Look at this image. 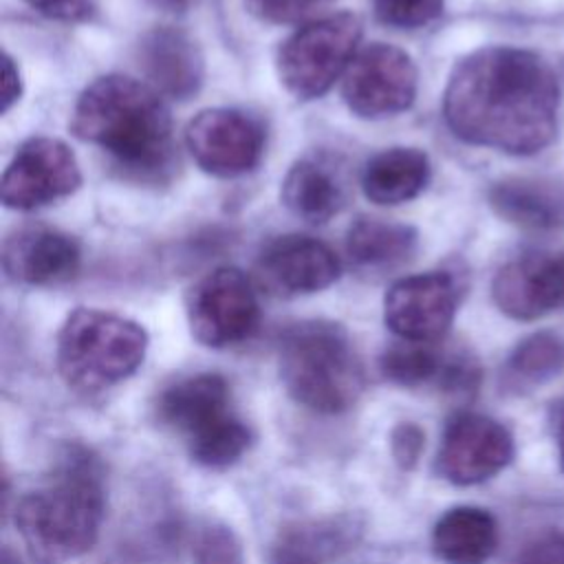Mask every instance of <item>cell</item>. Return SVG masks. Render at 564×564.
Segmentation results:
<instances>
[{"label":"cell","instance_id":"1","mask_svg":"<svg viewBox=\"0 0 564 564\" xmlns=\"http://www.w3.org/2000/svg\"><path fill=\"white\" fill-rule=\"evenodd\" d=\"M560 84L535 53L491 46L460 59L443 95L449 130L465 143L535 154L557 130Z\"/></svg>","mask_w":564,"mask_h":564},{"label":"cell","instance_id":"2","mask_svg":"<svg viewBox=\"0 0 564 564\" xmlns=\"http://www.w3.org/2000/svg\"><path fill=\"white\" fill-rule=\"evenodd\" d=\"M70 130L137 176H161L174 159L167 106L159 90L132 77L95 79L73 108Z\"/></svg>","mask_w":564,"mask_h":564},{"label":"cell","instance_id":"3","mask_svg":"<svg viewBox=\"0 0 564 564\" xmlns=\"http://www.w3.org/2000/svg\"><path fill=\"white\" fill-rule=\"evenodd\" d=\"M104 485L95 458L70 452L59 474L15 505V527L33 564H66L86 553L101 527Z\"/></svg>","mask_w":564,"mask_h":564},{"label":"cell","instance_id":"4","mask_svg":"<svg viewBox=\"0 0 564 564\" xmlns=\"http://www.w3.org/2000/svg\"><path fill=\"white\" fill-rule=\"evenodd\" d=\"M280 377L304 408L337 414L361 394L366 377L348 333L333 322H300L280 337Z\"/></svg>","mask_w":564,"mask_h":564},{"label":"cell","instance_id":"5","mask_svg":"<svg viewBox=\"0 0 564 564\" xmlns=\"http://www.w3.org/2000/svg\"><path fill=\"white\" fill-rule=\"evenodd\" d=\"M148 350L145 330L121 315L77 308L57 335V370L79 392H99L128 379Z\"/></svg>","mask_w":564,"mask_h":564},{"label":"cell","instance_id":"6","mask_svg":"<svg viewBox=\"0 0 564 564\" xmlns=\"http://www.w3.org/2000/svg\"><path fill=\"white\" fill-rule=\"evenodd\" d=\"M159 421L181 434L189 456L212 469L234 465L251 445V430L234 414L229 386L220 375H196L159 394Z\"/></svg>","mask_w":564,"mask_h":564},{"label":"cell","instance_id":"7","mask_svg":"<svg viewBox=\"0 0 564 564\" xmlns=\"http://www.w3.org/2000/svg\"><path fill=\"white\" fill-rule=\"evenodd\" d=\"M361 37L352 13H335L289 35L278 48L275 66L282 86L297 99H315L346 73Z\"/></svg>","mask_w":564,"mask_h":564},{"label":"cell","instance_id":"8","mask_svg":"<svg viewBox=\"0 0 564 564\" xmlns=\"http://www.w3.org/2000/svg\"><path fill=\"white\" fill-rule=\"evenodd\" d=\"M192 335L209 348H227L253 335L260 304L251 280L236 267L203 275L185 297Z\"/></svg>","mask_w":564,"mask_h":564},{"label":"cell","instance_id":"9","mask_svg":"<svg viewBox=\"0 0 564 564\" xmlns=\"http://www.w3.org/2000/svg\"><path fill=\"white\" fill-rule=\"evenodd\" d=\"M416 79V66L405 51L377 42L352 57L344 73L341 95L357 117H392L412 106Z\"/></svg>","mask_w":564,"mask_h":564},{"label":"cell","instance_id":"10","mask_svg":"<svg viewBox=\"0 0 564 564\" xmlns=\"http://www.w3.org/2000/svg\"><path fill=\"white\" fill-rule=\"evenodd\" d=\"M185 145L196 165L220 178L251 172L264 152L262 123L236 108H207L185 128Z\"/></svg>","mask_w":564,"mask_h":564},{"label":"cell","instance_id":"11","mask_svg":"<svg viewBox=\"0 0 564 564\" xmlns=\"http://www.w3.org/2000/svg\"><path fill=\"white\" fill-rule=\"evenodd\" d=\"M82 172L70 148L51 137L24 141L2 174V203L29 212L73 194Z\"/></svg>","mask_w":564,"mask_h":564},{"label":"cell","instance_id":"12","mask_svg":"<svg viewBox=\"0 0 564 564\" xmlns=\"http://www.w3.org/2000/svg\"><path fill=\"white\" fill-rule=\"evenodd\" d=\"M513 458L509 430L476 412L456 414L441 438L436 471L452 485H478L502 471Z\"/></svg>","mask_w":564,"mask_h":564},{"label":"cell","instance_id":"13","mask_svg":"<svg viewBox=\"0 0 564 564\" xmlns=\"http://www.w3.org/2000/svg\"><path fill=\"white\" fill-rule=\"evenodd\" d=\"M458 291L452 275L430 271L397 280L383 297L386 326L405 341L432 344L452 326Z\"/></svg>","mask_w":564,"mask_h":564},{"label":"cell","instance_id":"14","mask_svg":"<svg viewBox=\"0 0 564 564\" xmlns=\"http://www.w3.org/2000/svg\"><path fill=\"white\" fill-rule=\"evenodd\" d=\"M496 306L513 319H538L564 306V256L524 253L491 282Z\"/></svg>","mask_w":564,"mask_h":564},{"label":"cell","instance_id":"15","mask_svg":"<svg viewBox=\"0 0 564 564\" xmlns=\"http://www.w3.org/2000/svg\"><path fill=\"white\" fill-rule=\"evenodd\" d=\"M341 273L335 251L311 236H280L258 258V275L267 289L280 295L315 293L330 286Z\"/></svg>","mask_w":564,"mask_h":564},{"label":"cell","instance_id":"16","mask_svg":"<svg viewBox=\"0 0 564 564\" xmlns=\"http://www.w3.org/2000/svg\"><path fill=\"white\" fill-rule=\"evenodd\" d=\"M4 273L20 284L51 286L70 280L79 269L77 242L48 227L15 231L2 251Z\"/></svg>","mask_w":564,"mask_h":564},{"label":"cell","instance_id":"17","mask_svg":"<svg viewBox=\"0 0 564 564\" xmlns=\"http://www.w3.org/2000/svg\"><path fill=\"white\" fill-rule=\"evenodd\" d=\"M137 59L152 88L172 99H189L203 86V55L196 42L176 26H156L143 33Z\"/></svg>","mask_w":564,"mask_h":564},{"label":"cell","instance_id":"18","mask_svg":"<svg viewBox=\"0 0 564 564\" xmlns=\"http://www.w3.org/2000/svg\"><path fill=\"white\" fill-rule=\"evenodd\" d=\"M494 212L511 225L531 231L564 227V183L557 178L516 176L491 185Z\"/></svg>","mask_w":564,"mask_h":564},{"label":"cell","instance_id":"19","mask_svg":"<svg viewBox=\"0 0 564 564\" xmlns=\"http://www.w3.org/2000/svg\"><path fill=\"white\" fill-rule=\"evenodd\" d=\"M432 165L416 148H390L375 154L364 172L361 187L366 198L377 205H399L416 198L430 183Z\"/></svg>","mask_w":564,"mask_h":564},{"label":"cell","instance_id":"20","mask_svg":"<svg viewBox=\"0 0 564 564\" xmlns=\"http://www.w3.org/2000/svg\"><path fill=\"white\" fill-rule=\"evenodd\" d=\"M498 544V524L480 507L445 511L432 531L434 553L447 564H485Z\"/></svg>","mask_w":564,"mask_h":564},{"label":"cell","instance_id":"21","mask_svg":"<svg viewBox=\"0 0 564 564\" xmlns=\"http://www.w3.org/2000/svg\"><path fill=\"white\" fill-rule=\"evenodd\" d=\"M352 518H322L286 527L275 542V560L282 564H324L339 557L355 542Z\"/></svg>","mask_w":564,"mask_h":564},{"label":"cell","instance_id":"22","mask_svg":"<svg viewBox=\"0 0 564 564\" xmlns=\"http://www.w3.org/2000/svg\"><path fill=\"white\" fill-rule=\"evenodd\" d=\"M416 247V231L379 218H357L346 234V251L359 269L381 271L405 262Z\"/></svg>","mask_w":564,"mask_h":564},{"label":"cell","instance_id":"23","mask_svg":"<svg viewBox=\"0 0 564 564\" xmlns=\"http://www.w3.org/2000/svg\"><path fill=\"white\" fill-rule=\"evenodd\" d=\"M282 203L308 223H326L341 207V185L317 161H297L284 176Z\"/></svg>","mask_w":564,"mask_h":564},{"label":"cell","instance_id":"24","mask_svg":"<svg viewBox=\"0 0 564 564\" xmlns=\"http://www.w3.org/2000/svg\"><path fill=\"white\" fill-rule=\"evenodd\" d=\"M564 370V339L542 330L522 339L507 359V377L516 386H540Z\"/></svg>","mask_w":564,"mask_h":564},{"label":"cell","instance_id":"25","mask_svg":"<svg viewBox=\"0 0 564 564\" xmlns=\"http://www.w3.org/2000/svg\"><path fill=\"white\" fill-rule=\"evenodd\" d=\"M386 379L399 386H421L441 377L445 359L423 341H405L390 346L379 359Z\"/></svg>","mask_w":564,"mask_h":564},{"label":"cell","instance_id":"26","mask_svg":"<svg viewBox=\"0 0 564 564\" xmlns=\"http://www.w3.org/2000/svg\"><path fill=\"white\" fill-rule=\"evenodd\" d=\"M194 564H242V546L225 524H205L194 540Z\"/></svg>","mask_w":564,"mask_h":564},{"label":"cell","instance_id":"27","mask_svg":"<svg viewBox=\"0 0 564 564\" xmlns=\"http://www.w3.org/2000/svg\"><path fill=\"white\" fill-rule=\"evenodd\" d=\"M445 0H372L377 18L394 29H419L434 22Z\"/></svg>","mask_w":564,"mask_h":564},{"label":"cell","instance_id":"28","mask_svg":"<svg viewBox=\"0 0 564 564\" xmlns=\"http://www.w3.org/2000/svg\"><path fill=\"white\" fill-rule=\"evenodd\" d=\"M326 2L328 0H247V7L262 22L289 24L311 15Z\"/></svg>","mask_w":564,"mask_h":564},{"label":"cell","instance_id":"29","mask_svg":"<svg viewBox=\"0 0 564 564\" xmlns=\"http://www.w3.org/2000/svg\"><path fill=\"white\" fill-rule=\"evenodd\" d=\"M516 564H564V531L546 529L531 538L518 553Z\"/></svg>","mask_w":564,"mask_h":564},{"label":"cell","instance_id":"30","mask_svg":"<svg viewBox=\"0 0 564 564\" xmlns=\"http://www.w3.org/2000/svg\"><path fill=\"white\" fill-rule=\"evenodd\" d=\"M392 454L401 467H412L423 449V432L412 423H401L392 430Z\"/></svg>","mask_w":564,"mask_h":564},{"label":"cell","instance_id":"31","mask_svg":"<svg viewBox=\"0 0 564 564\" xmlns=\"http://www.w3.org/2000/svg\"><path fill=\"white\" fill-rule=\"evenodd\" d=\"M37 13L59 20V22H77L90 15L93 0H26Z\"/></svg>","mask_w":564,"mask_h":564},{"label":"cell","instance_id":"32","mask_svg":"<svg viewBox=\"0 0 564 564\" xmlns=\"http://www.w3.org/2000/svg\"><path fill=\"white\" fill-rule=\"evenodd\" d=\"M22 95L20 73L9 55L2 57V112H7Z\"/></svg>","mask_w":564,"mask_h":564},{"label":"cell","instance_id":"33","mask_svg":"<svg viewBox=\"0 0 564 564\" xmlns=\"http://www.w3.org/2000/svg\"><path fill=\"white\" fill-rule=\"evenodd\" d=\"M148 4L161 9V11H170V13H183L187 9H192L198 0H145Z\"/></svg>","mask_w":564,"mask_h":564},{"label":"cell","instance_id":"34","mask_svg":"<svg viewBox=\"0 0 564 564\" xmlns=\"http://www.w3.org/2000/svg\"><path fill=\"white\" fill-rule=\"evenodd\" d=\"M555 441H557L560 465H562V471H564V408H562V412H560V419H557V427H555Z\"/></svg>","mask_w":564,"mask_h":564},{"label":"cell","instance_id":"35","mask_svg":"<svg viewBox=\"0 0 564 564\" xmlns=\"http://www.w3.org/2000/svg\"><path fill=\"white\" fill-rule=\"evenodd\" d=\"M2 564H20V562L11 555L9 549H4V553H2Z\"/></svg>","mask_w":564,"mask_h":564}]
</instances>
